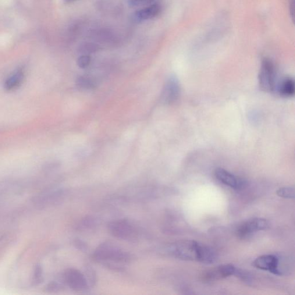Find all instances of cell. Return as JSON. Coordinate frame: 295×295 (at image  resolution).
Listing matches in <instances>:
<instances>
[{
  "mask_svg": "<svg viewBox=\"0 0 295 295\" xmlns=\"http://www.w3.org/2000/svg\"><path fill=\"white\" fill-rule=\"evenodd\" d=\"M235 276L239 277L241 280L244 281V282L249 283L251 282L252 277L250 273L244 272L242 270L237 268Z\"/></svg>",
  "mask_w": 295,
  "mask_h": 295,
  "instance_id": "cell-19",
  "label": "cell"
},
{
  "mask_svg": "<svg viewBox=\"0 0 295 295\" xmlns=\"http://www.w3.org/2000/svg\"><path fill=\"white\" fill-rule=\"evenodd\" d=\"M64 1L67 2H71L73 1V0H64Z\"/></svg>",
  "mask_w": 295,
  "mask_h": 295,
  "instance_id": "cell-24",
  "label": "cell"
},
{
  "mask_svg": "<svg viewBox=\"0 0 295 295\" xmlns=\"http://www.w3.org/2000/svg\"><path fill=\"white\" fill-rule=\"evenodd\" d=\"M62 286L58 282H52L50 283L47 287V290L50 292H57V291L62 290Z\"/></svg>",
  "mask_w": 295,
  "mask_h": 295,
  "instance_id": "cell-22",
  "label": "cell"
},
{
  "mask_svg": "<svg viewBox=\"0 0 295 295\" xmlns=\"http://www.w3.org/2000/svg\"><path fill=\"white\" fill-rule=\"evenodd\" d=\"M85 278L87 281L88 287H93L96 282L95 272L90 266L85 267Z\"/></svg>",
  "mask_w": 295,
  "mask_h": 295,
  "instance_id": "cell-18",
  "label": "cell"
},
{
  "mask_svg": "<svg viewBox=\"0 0 295 295\" xmlns=\"http://www.w3.org/2000/svg\"><path fill=\"white\" fill-rule=\"evenodd\" d=\"M276 70L274 64L268 59H263L259 74V84L261 90L271 92L275 87Z\"/></svg>",
  "mask_w": 295,
  "mask_h": 295,
  "instance_id": "cell-4",
  "label": "cell"
},
{
  "mask_svg": "<svg viewBox=\"0 0 295 295\" xmlns=\"http://www.w3.org/2000/svg\"><path fill=\"white\" fill-rule=\"evenodd\" d=\"M76 84L78 87L83 90H92L95 87V83L90 78L81 76L77 78Z\"/></svg>",
  "mask_w": 295,
  "mask_h": 295,
  "instance_id": "cell-15",
  "label": "cell"
},
{
  "mask_svg": "<svg viewBox=\"0 0 295 295\" xmlns=\"http://www.w3.org/2000/svg\"><path fill=\"white\" fill-rule=\"evenodd\" d=\"M180 86L178 80L176 76H172L166 83L162 94V99L166 104H173L178 98Z\"/></svg>",
  "mask_w": 295,
  "mask_h": 295,
  "instance_id": "cell-8",
  "label": "cell"
},
{
  "mask_svg": "<svg viewBox=\"0 0 295 295\" xmlns=\"http://www.w3.org/2000/svg\"><path fill=\"white\" fill-rule=\"evenodd\" d=\"M253 265L256 268L269 271L273 274L282 275L280 269V260L274 255H264L255 259Z\"/></svg>",
  "mask_w": 295,
  "mask_h": 295,
  "instance_id": "cell-7",
  "label": "cell"
},
{
  "mask_svg": "<svg viewBox=\"0 0 295 295\" xmlns=\"http://www.w3.org/2000/svg\"><path fill=\"white\" fill-rule=\"evenodd\" d=\"M24 77V73L22 69L16 70L7 78L4 83L5 88L8 91L15 90L22 83Z\"/></svg>",
  "mask_w": 295,
  "mask_h": 295,
  "instance_id": "cell-12",
  "label": "cell"
},
{
  "mask_svg": "<svg viewBox=\"0 0 295 295\" xmlns=\"http://www.w3.org/2000/svg\"><path fill=\"white\" fill-rule=\"evenodd\" d=\"M276 193L279 197L284 198H295V189L292 187H284L280 188L277 190Z\"/></svg>",
  "mask_w": 295,
  "mask_h": 295,
  "instance_id": "cell-16",
  "label": "cell"
},
{
  "mask_svg": "<svg viewBox=\"0 0 295 295\" xmlns=\"http://www.w3.org/2000/svg\"><path fill=\"white\" fill-rule=\"evenodd\" d=\"M268 227L267 220L262 218H255L248 220L247 221L241 224L238 227L236 234L238 237L242 239L259 231L264 230L267 229Z\"/></svg>",
  "mask_w": 295,
  "mask_h": 295,
  "instance_id": "cell-6",
  "label": "cell"
},
{
  "mask_svg": "<svg viewBox=\"0 0 295 295\" xmlns=\"http://www.w3.org/2000/svg\"><path fill=\"white\" fill-rule=\"evenodd\" d=\"M43 280H44V277H43L42 268L41 265H37L35 266L34 269L32 282H33L34 286H38L39 284H40L42 282Z\"/></svg>",
  "mask_w": 295,
  "mask_h": 295,
  "instance_id": "cell-17",
  "label": "cell"
},
{
  "mask_svg": "<svg viewBox=\"0 0 295 295\" xmlns=\"http://www.w3.org/2000/svg\"><path fill=\"white\" fill-rule=\"evenodd\" d=\"M74 247L81 251L85 252L88 250L87 244L82 240L76 239L74 240Z\"/></svg>",
  "mask_w": 295,
  "mask_h": 295,
  "instance_id": "cell-21",
  "label": "cell"
},
{
  "mask_svg": "<svg viewBox=\"0 0 295 295\" xmlns=\"http://www.w3.org/2000/svg\"><path fill=\"white\" fill-rule=\"evenodd\" d=\"M108 230L113 236L125 240H136L137 232L131 224L125 220H117L110 222Z\"/></svg>",
  "mask_w": 295,
  "mask_h": 295,
  "instance_id": "cell-3",
  "label": "cell"
},
{
  "mask_svg": "<svg viewBox=\"0 0 295 295\" xmlns=\"http://www.w3.org/2000/svg\"><path fill=\"white\" fill-rule=\"evenodd\" d=\"M91 62V58L88 55H83L77 59L78 65L81 68H85L90 65Z\"/></svg>",
  "mask_w": 295,
  "mask_h": 295,
  "instance_id": "cell-20",
  "label": "cell"
},
{
  "mask_svg": "<svg viewBox=\"0 0 295 295\" xmlns=\"http://www.w3.org/2000/svg\"><path fill=\"white\" fill-rule=\"evenodd\" d=\"M98 220L93 217H85L78 224L76 229L79 230H84L94 228L98 225Z\"/></svg>",
  "mask_w": 295,
  "mask_h": 295,
  "instance_id": "cell-14",
  "label": "cell"
},
{
  "mask_svg": "<svg viewBox=\"0 0 295 295\" xmlns=\"http://www.w3.org/2000/svg\"><path fill=\"white\" fill-rule=\"evenodd\" d=\"M149 0H128V5L130 7H136L143 4Z\"/></svg>",
  "mask_w": 295,
  "mask_h": 295,
  "instance_id": "cell-23",
  "label": "cell"
},
{
  "mask_svg": "<svg viewBox=\"0 0 295 295\" xmlns=\"http://www.w3.org/2000/svg\"><path fill=\"white\" fill-rule=\"evenodd\" d=\"M169 252L174 257L186 261L211 264L217 259L214 250L206 245L191 240L177 241L170 245Z\"/></svg>",
  "mask_w": 295,
  "mask_h": 295,
  "instance_id": "cell-1",
  "label": "cell"
},
{
  "mask_svg": "<svg viewBox=\"0 0 295 295\" xmlns=\"http://www.w3.org/2000/svg\"><path fill=\"white\" fill-rule=\"evenodd\" d=\"M280 95L285 97H292L295 94V84L294 80L291 77L284 79L279 86Z\"/></svg>",
  "mask_w": 295,
  "mask_h": 295,
  "instance_id": "cell-13",
  "label": "cell"
},
{
  "mask_svg": "<svg viewBox=\"0 0 295 295\" xmlns=\"http://www.w3.org/2000/svg\"><path fill=\"white\" fill-rule=\"evenodd\" d=\"M215 175L220 182L233 188L234 189H239L243 186L242 180L225 169H217L215 172Z\"/></svg>",
  "mask_w": 295,
  "mask_h": 295,
  "instance_id": "cell-10",
  "label": "cell"
},
{
  "mask_svg": "<svg viewBox=\"0 0 295 295\" xmlns=\"http://www.w3.org/2000/svg\"><path fill=\"white\" fill-rule=\"evenodd\" d=\"M96 261L104 264L106 267L120 271L130 260V256L116 244L105 242L97 247L94 253Z\"/></svg>",
  "mask_w": 295,
  "mask_h": 295,
  "instance_id": "cell-2",
  "label": "cell"
},
{
  "mask_svg": "<svg viewBox=\"0 0 295 295\" xmlns=\"http://www.w3.org/2000/svg\"><path fill=\"white\" fill-rule=\"evenodd\" d=\"M63 280L67 286L76 291H83L88 289L86 278L79 270L67 269L63 273Z\"/></svg>",
  "mask_w": 295,
  "mask_h": 295,
  "instance_id": "cell-5",
  "label": "cell"
},
{
  "mask_svg": "<svg viewBox=\"0 0 295 295\" xmlns=\"http://www.w3.org/2000/svg\"><path fill=\"white\" fill-rule=\"evenodd\" d=\"M161 5L158 3H154L146 8L137 10L134 14L133 19L136 22H142V21L148 20L158 16L161 12Z\"/></svg>",
  "mask_w": 295,
  "mask_h": 295,
  "instance_id": "cell-11",
  "label": "cell"
},
{
  "mask_svg": "<svg viewBox=\"0 0 295 295\" xmlns=\"http://www.w3.org/2000/svg\"><path fill=\"white\" fill-rule=\"evenodd\" d=\"M237 268L232 264L223 265L210 270L205 273V279L213 281L226 278L231 276H235Z\"/></svg>",
  "mask_w": 295,
  "mask_h": 295,
  "instance_id": "cell-9",
  "label": "cell"
}]
</instances>
